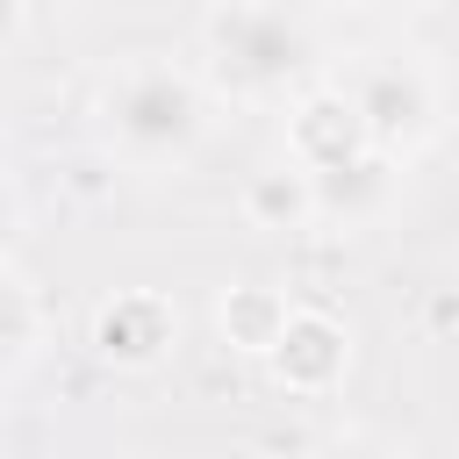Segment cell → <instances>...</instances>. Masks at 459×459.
I'll return each mask as SVG.
<instances>
[{
  "label": "cell",
  "mask_w": 459,
  "mask_h": 459,
  "mask_svg": "<svg viewBox=\"0 0 459 459\" xmlns=\"http://www.w3.org/2000/svg\"><path fill=\"white\" fill-rule=\"evenodd\" d=\"M100 129L108 143L143 165V172H165V165H186L208 136V93L172 72V65H129L115 72L108 100H100Z\"/></svg>",
  "instance_id": "cell-1"
},
{
  "label": "cell",
  "mask_w": 459,
  "mask_h": 459,
  "mask_svg": "<svg viewBox=\"0 0 459 459\" xmlns=\"http://www.w3.org/2000/svg\"><path fill=\"white\" fill-rule=\"evenodd\" d=\"M208 65L237 100H280L308 79V29L273 0H237L208 22Z\"/></svg>",
  "instance_id": "cell-2"
},
{
  "label": "cell",
  "mask_w": 459,
  "mask_h": 459,
  "mask_svg": "<svg viewBox=\"0 0 459 459\" xmlns=\"http://www.w3.org/2000/svg\"><path fill=\"white\" fill-rule=\"evenodd\" d=\"M344 93H351V108L366 122V143L387 151V158L416 151L437 129V86H430V72L416 57H366L344 79Z\"/></svg>",
  "instance_id": "cell-3"
},
{
  "label": "cell",
  "mask_w": 459,
  "mask_h": 459,
  "mask_svg": "<svg viewBox=\"0 0 459 459\" xmlns=\"http://www.w3.org/2000/svg\"><path fill=\"white\" fill-rule=\"evenodd\" d=\"M359 151H373V143H366V122H359V108H351L344 86H316V93L294 100V115H287V158L301 172H330V165H344Z\"/></svg>",
  "instance_id": "cell-4"
},
{
  "label": "cell",
  "mask_w": 459,
  "mask_h": 459,
  "mask_svg": "<svg viewBox=\"0 0 459 459\" xmlns=\"http://www.w3.org/2000/svg\"><path fill=\"white\" fill-rule=\"evenodd\" d=\"M273 373H280V387H294V394H330L337 380H344V330L323 316V308H287V323H280V337H273Z\"/></svg>",
  "instance_id": "cell-5"
},
{
  "label": "cell",
  "mask_w": 459,
  "mask_h": 459,
  "mask_svg": "<svg viewBox=\"0 0 459 459\" xmlns=\"http://www.w3.org/2000/svg\"><path fill=\"white\" fill-rule=\"evenodd\" d=\"M172 344V301L165 294H115L93 308V351L108 366H158Z\"/></svg>",
  "instance_id": "cell-6"
},
{
  "label": "cell",
  "mask_w": 459,
  "mask_h": 459,
  "mask_svg": "<svg viewBox=\"0 0 459 459\" xmlns=\"http://www.w3.org/2000/svg\"><path fill=\"white\" fill-rule=\"evenodd\" d=\"M308 186H316V215L323 222H373L387 208V194H394V158L387 151H359V158H344L330 172H308Z\"/></svg>",
  "instance_id": "cell-7"
},
{
  "label": "cell",
  "mask_w": 459,
  "mask_h": 459,
  "mask_svg": "<svg viewBox=\"0 0 459 459\" xmlns=\"http://www.w3.org/2000/svg\"><path fill=\"white\" fill-rule=\"evenodd\" d=\"M237 201H244V222L251 230H301V222H316V186H308V172L294 158L258 165Z\"/></svg>",
  "instance_id": "cell-8"
},
{
  "label": "cell",
  "mask_w": 459,
  "mask_h": 459,
  "mask_svg": "<svg viewBox=\"0 0 459 459\" xmlns=\"http://www.w3.org/2000/svg\"><path fill=\"white\" fill-rule=\"evenodd\" d=\"M280 323H287V294H273V287H258V280L222 294V337H230L237 351H273Z\"/></svg>",
  "instance_id": "cell-9"
},
{
  "label": "cell",
  "mask_w": 459,
  "mask_h": 459,
  "mask_svg": "<svg viewBox=\"0 0 459 459\" xmlns=\"http://www.w3.org/2000/svg\"><path fill=\"white\" fill-rule=\"evenodd\" d=\"M29 351H36V294H29V280L0 258V373H14Z\"/></svg>",
  "instance_id": "cell-10"
},
{
  "label": "cell",
  "mask_w": 459,
  "mask_h": 459,
  "mask_svg": "<svg viewBox=\"0 0 459 459\" xmlns=\"http://www.w3.org/2000/svg\"><path fill=\"white\" fill-rule=\"evenodd\" d=\"M323 459H394L387 445H373V437H330L323 445Z\"/></svg>",
  "instance_id": "cell-11"
},
{
  "label": "cell",
  "mask_w": 459,
  "mask_h": 459,
  "mask_svg": "<svg viewBox=\"0 0 459 459\" xmlns=\"http://www.w3.org/2000/svg\"><path fill=\"white\" fill-rule=\"evenodd\" d=\"M14 22H22V0H0V43L14 36Z\"/></svg>",
  "instance_id": "cell-12"
},
{
  "label": "cell",
  "mask_w": 459,
  "mask_h": 459,
  "mask_svg": "<svg viewBox=\"0 0 459 459\" xmlns=\"http://www.w3.org/2000/svg\"><path fill=\"white\" fill-rule=\"evenodd\" d=\"M359 7H416V0H359Z\"/></svg>",
  "instance_id": "cell-13"
}]
</instances>
